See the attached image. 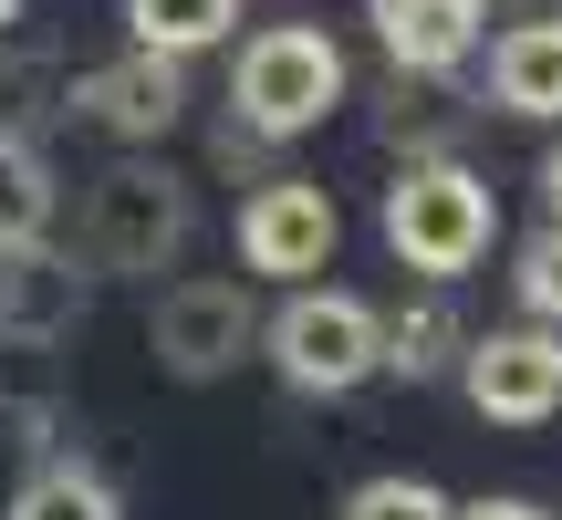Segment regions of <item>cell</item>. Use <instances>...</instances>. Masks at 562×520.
<instances>
[{
  "instance_id": "1",
  "label": "cell",
  "mask_w": 562,
  "mask_h": 520,
  "mask_svg": "<svg viewBox=\"0 0 562 520\" xmlns=\"http://www.w3.org/2000/svg\"><path fill=\"white\" fill-rule=\"evenodd\" d=\"M490 240H501V199H490V178H469V167L427 157V167H406V178L385 188V250H396L406 271L459 281V271H480Z\"/></svg>"
},
{
  "instance_id": "2",
  "label": "cell",
  "mask_w": 562,
  "mask_h": 520,
  "mask_svg": "<svg viewBox=\"0 0 562 520\" xmlns=\"http://www.w3.org/2000/svg\"><path fill=\"white\" fill-rule=\"evenodd\" d=\"M188 188L167 178L157 157H115L94 178V199H83V271H125V281H157L178 271L188 250Z\"/></svg>"
},
{
  "instance_id": "3",
  "label": "cell",
  "mask_w": 562,
  "mask_h": 520,
  "mask_svg": "<svg viewBox=\"0 0 562 520\" xmlns=\"http://www.w3.org/2000/svg\"><path fill=\"white\" fill-rule=\"evenodd\" d=\"M229 104H240L250 136H302V125H323L344 104V53L313 32V21H271V32L240 42Z\"/></svg>"
},
{
  "instance_id": "4",
  "label": "cell",
  "mask_w": 562,
  "mask_h": 520,
  "mask_svg": "<svg viewBox=\"0 0 562 520\" xmlns=\"http://www.w3.org/2000/svg\"><path fill=\"white\" fill-rule=\"evenodd\" d=\"M261 343H271L292 396H355V385L375 375V354H385V323H375V302H355V292H292L261 323Z\"/></svg>"
},
{
  "instance_id": "5",
  "label": "cell",
  "mask_w": 562,
  "mask_h": 520,
  "mask_svg": "<svg viewBox=\"0 0 562 520\" xmlns=\"http://www.w3.org/2000/svg\"><path fill=\"white\" fill-rule=\"evenodd\" d=\"M146 343H157V364L178 385H209L229 375V364L261 343V313H250V281H220V271H188L157 292V313H146Z\"/></svg>"
},
{
  "instance_id": "6",
  "label": "cell",
  "mask_w": 562,
  "mask_h": 520,
  "mask_svg": "<svg viewBox=\"0 0 562 520\" xmlns=\"http://www.w3.org/2000/svg\"><path fill=\"white\" fill-rule=\"evenodd\" d=\"M459 385L490 427H542L562 406V323H510V334L459 343Z\"/></svg>"
},
{
  "instance_id": "7",
  "label": "cell",
  "mask_w": 562,
  "mask_h": 520,
  "mask_svg": "<svg viewBox=\"0 0 562 520\" xmlns=\"http://www.w3.org/2000/svg\"><path fill=\"white\" fill-rule=\"evenodd\" d=\"M334 240H344V219H334V199L313 178H271V188L240 199V260L261 281H313L334 260Z\"/></svg>"
},
{
  "instance_id": "8",
  "label": "cell",
  "mask_w": 562,
  "mask_h": 520,
  "mask_svg": "<svg viewBox=\"0 0 562 520\" xmlns=\"http://www.w3.org/2000/svg\"><path fill=\"white\" fill-rule=\"evenodd\" d=\"M178 104H188V53H125V63H94V74H74V115L83 125H104V136H125V146H157L167 125H178Z\"/></svg>"
},
{
  "instance_id": "9",
  "label": "cell",
  "mask_w": 562,
  "mask_h": 520,
  "mask_svg": "<svg viewBox=\"0 0 562 520\" xmlns=\"http://www.w3.org/2000/svg\"><path fill=\"white\" fill-rule=\"evenodd\" d=\"M74 323H83V271L53 260L42 240H11L0 250V343L11 354H53Z\"/></svg>"
},
{
  "instance_id": "10",
  "label": "cell",
  "mask_w": 562,
  "mask_h": 520,
  "mask_svg": "<svg viewBox=\"0 0 562 520\" xmlns=\"http://www.w3.org/2000/svg\"><path fill=\"white\" fill-rule=\"evenodd\" d=\"M364 21H375L396 74H459V63L480 53L490 0H364Z\"/></svg>"
},
{
  "instance_id": "11",
  "label": "cell",
  "mask_w": 562,
  "mask_h": 520,
  "mask_svg": "<svg viewBox=\"0 0 562 520\" xmlns=\"http://www.w3.org/2000/svg\"><path fill=\"white\" fill-rule=\"evenodd\" d=\"M490 104L531 125H562V21H510L490 42Z\"/></svg>"
},
{
  "instance_id": "12",
  "label": "cell",
  "mask_w": 562,
  "mask_h": 520,
  "mask_svg": "<svg viewBox=\"0 0 562 520\" xmlns=\"http://www.w3.org/2000/svg\"><path fill=\"white\" fill-rule=\"evenodd\" d=\"M53 208H63L53 157H42L32 136H0V250L11 240H53Z\"/></svg>"
},
{
  "instance_id": "13",
  "label": "cell",
  "mask_w": 562,
  "mask_h": 520,
  "mask_svg": "<svg viewBox=\"0 0 562 520\" xmlns=\"http://www.w3.org/2000/svg\"><path fill=\"white\" fill-rule=\"evenodd\" d=\"M11 520H125V500H115V479H104V468L53 459V468H32V479L11 489Z\"/></svg>"
},
{
  "instance_id": "14",
  "label": "cell",
  "mask_w": 562,
  "mask_h": 520,
  "mask_svg": "<svg viewBox=\"0 0 562 520\" xmlns=\"http://www.w3.org/2000/svg\"><path fill=\"white\" fill-rule=\"evenodd\" d=\"M229 21H240V0H125V32L146 53H209Z\"/></svg>"
},
{
  "instance_id": "15",
  "label": "cell",
  "mask_w": 562,
  "mask_h": 520,
  "mask_svg": "<svg viewBox=\"0 0 562 520\" xmlns=\"http://www.w3.org/2000/svg\"><path fill=\"white\" fill-rule=\"evenodd\" d=\"M459 343H469V334H459V323H448V313H438V302H427V313H417V323H385V354H375V364H396V375H406V385H417V375H438V364H448V354H459Z\"/></svg>"
},
{
  "instance_id": "16",
  "label": "cell",
  "mask_w": 562,
  "mask_h": 520,
  "mask_svg": "<svg viewBox=\"0 0 562 520\" xmlns=\"http://www.w3.org/2000/svg\"><path fill=\"white\" fill-rule=\"evenodd\" d=\"M510 292H521L531 323H562V219H542L521 240V271H510Z\"/></svg>"
},
{
  "instance_id": "17",
  "label": "cell",
  "mask_w": 562,
  "mask_h": 520,
  "mask_svg": "<svg viewBox=\"0 0 562 520\" xmlns=\"http://www.w3.org/2000/svg\"><path fill=\"white\" fill-rule=\"evenodd\" d=\"M459 500L448 489H427V479H364L355 500H344V520H448Z\"/></svg>"
},
{
  "instance_id": "18",
  "label": "cell",
  "mask_w": 562,
  "mask_h": 520,
  "mask_svg": "<svg viewBox=\"0 0 562 520\" xmlns=\"http://www.w3.org/2000/svg\"><path fill=\"white\" fill-rule=\"evenodd\" d=\"M448 520H562V510H542V500H469V510H448Z\"/></svg>"
},
{
  "instance_id": "19",
  "label": "cell",
  "mask_w": 562,
  "mask_h": 520,
  "mask_svg": "<svg viewBox=\"0 0 562 520\" xmlns=\"http://www.w3.org/2000/svg\"><path fill=\"white\" fill-rule=\"evenodd\" d=\"M542 208H552V219H562V146H552V157H542Z\"/></svg>"
},
{
  "instance_id": "20",
  "label": "cell",
  "mask_w": 562,
  "mask_h": 520,
  "mask_svg": "<svg viewBox=\"0 0 562 520\" xmlns=\"http://www.w3.org/2000/svg\"><path fill=\"white\" fill-rule=\"evenodd\" d=\"M0 21H21V0H0Z\"/></svg>"
}]
</instances>
